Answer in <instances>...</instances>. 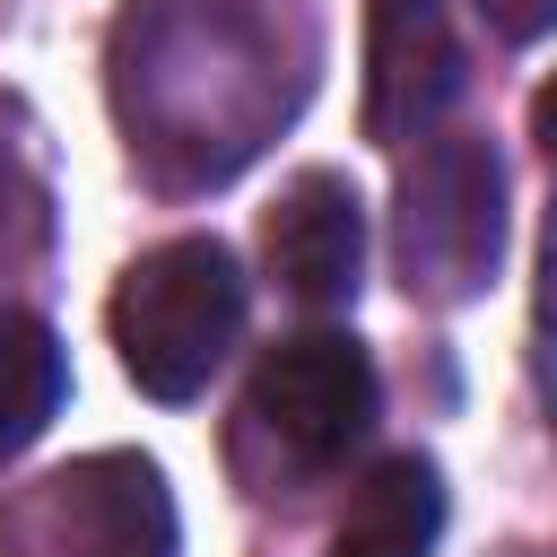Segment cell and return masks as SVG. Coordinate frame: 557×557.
Wrapping results in <instances>:
<instances>
[{
    "instance_id": "cell-1",
    "label": "cell",
    "mask_w": 557,
    "mask_h": 557,
    "mask_svg": "<svg viewBox=\"0 0 557 557\" xmlns=\"http://www.w3.org/2000/svg\"><path fill=\"white\" fill-rule=\"evenodd\" d=\"M305 70L261 0H131L113 26V113L157 183L244 174L296 113Z\"/></svg>"
},
{
    "instance_id": "cell-2",
    "label": "cell",
    "mask_w": 557,
    "mask_h": 557,
    "mask_svg": "<svg viewBox=\"0 0 557 557\" xmlns=\"http://www.w3.org/2000/svg\"><path fill=\"white\" fill-rule=\"evenodd\" d=\"M374 426V357L348 331L278 339L235 400V470L252 496H296L331 479Z\"/></svg>"
},
{
    "instance_id": "cell-3",
    "label": "cell",
    "mask_w": 557,
    "mask_h": 557,
    "mask_svg": "<svg viewBox=\"0 0 557 557\" xmlns=\"http://www.w3.org/2000/svg\"><path fill=\"white\" fill-rule=\"evenodd\" d=\"M244 331V270L218 235H174L139 252L113 287V348L148 400H191Z\"/></svg>"
},
{
    "instance_id": "cell-4",
    "label": "cell",
    "mask_w": 557,
    "mask_h": 557,
    "mask_svg": "<svg viewBox=\"0 0 557 557\" xmlns=\"http://www.w3.org/2000/svg\"><path fill=\"white\" fill-rule=\"evenodd\" d=\"M505 252V165L479 131H426L418 157L400 165V209H392V261L400 287L426 305H470L496 278Z\"/></svg>"
},
{
    "instance_id": "cell-5",
    "label": "cell",
    "mask_w": 557,
    "mask_h": 557,
    "mask_svg": "<svg viewBox=\"0 0 557 557\" xmlns=\"http://www.w3.org/2000/svg\"><path fill=\"white\" fill-rule=\"evenodd\" d=\"M9 557H174V496L139 453H87L35 479L9 522Z\"/></svg>"
},
{
    "instance_id": "cell-6",
    "label": "cell",
    "mask_w": 557,
    "mask_h": 557,
    "mask_svg": "<svg viewBox=\"0 0 557 557\" xmlns=\"http://www.w3.org/2000/svg\"><path fill=\"white\" fill-rule=\"evenodd\" d=\"M461 96V35L444 0H366V139L409 148Z\"/></svg>"
},
{
    "instance_id": "cell-7",
    "label": "cell",
    "mask_w": 557,
    "mask_h": 557,
    "mask_svg": "<svg viewBox=\"0 0 557 557\" xmlns=\"http://www.w3.org/2000/svg\"><path fill=\"white\" fill-rule=\"evenodd\" d=\"M261 252H270V278L305 305V313H331L357 296V270H366V209L348 191V174H296L278 191V209L261 218Z\"/></svg>"
},
{
    "instance_id": "cell-8",
    "label": "cell",
    "mask_w": 557,
    "mask_h": 557,
    "mask_svg": "<svg viewBox=\"0 0 557 557\" xmlns=\"http://www.w3.org/2000/svg\"><path fill=\"white\" fill-rule=\"evenodd\" d=\"M435 531H444V479H435V461L392 453V461H374L348 487V505L331 522V557H435Z\"/></svg>"
},
{
    "instance_id": "cell-9",
    "label": "cell",
    "mask_w": 557,
    "mask_h": 557,
    "mask_svg": "<svg viewBox=\"0 0 557 557\" xmlns=\"http://www.w3.org/2000/svg\"><path fill=\"white\" fill-rule=\"evenodd\" d=\"M61 392H70L61 339H52L35 313L0 305V461H17V453H26V444L52 426Z\"/></svg>"
},
{
    "instance_id": "cell-10",
    "label": "cell",
    "mask_w": 557,
    "mask_h": 557,
    "mask_svg": "<svg viewBox=\"0 0 557 557\" xmlns=\"http://www.w3.org/2000/svg\"><path fill=\"white\" fill-rule=\"evenodd\" d=\"M540 400L557 426V209H548V244H540Z\"/></svg>"
},
{
    "instance_id": "cell-11",
    "label": "cell",
    "mask_w": 557,
    "mask_h": 557,
    "mask_svg": "<svg viewBox=\"0 0 557 557\" xmlns=\"http://www.w3.org/2000/svg\"><path fill=\"white\" fill-rule=\"evenodd\" d=\"M479 17H487L505 44H531V35L557 26V0H479Z\"/></svg>"
},
{
    "instance_id": "cell-12",
    "label": "cell",
    "mask_w": 557,
    "mask_h": 557,
    "mask_svg": "<svg viewBox=\"0 0 557 557\" xmlns=\"http://www.w3.org/2000/svg\"><path fill=\"white\" fill-rule=\"evenodd\" d=\"M531 139H540V157L557 165V78H548V87L531 96Z\"/></svg>"
},
{
    "instance_id": "cell-13",
    "label": "cell",
    "mask_w": 557,
    "mask_h": 557,
    "mask_svg": "<svg viewBox=\"0 0 557 557\" xmlns=\"http://www.w3.org/2000/svg\"><path fill=\"white\" fill-rule=\"evenodd\" d=\"M9 209L17 200H9V165H0V261H9Z\"/></svg>"
}]
</instances>
